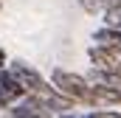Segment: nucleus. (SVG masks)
Instances as JSON below:
<instances>
[{"label": "nucleus", "mask_w": 121, "mask_h": 118, "mask_svg": "<svg viewBox=\"0 0 121 118\" xmlns=\"http://www.w3.org/2000/svg\"><path fill=\"white\" fill-rule=\"evenodd\" d=\"M51 84L59 90L62 96L73 98L76 104H87V96H90V79L87 76L65 70V67H54L51 70Z\"/></svg>", "instance_id": "nucleus-1"}, {"label": "nucleus", "mask_w": 121, "mask_h": 118, "mask_svg": "<svg viewBox=\"0 0 121 118\" xmlns=\"http://www.w3.org/2000/svg\"><path fill=\"white\" fill-rule=\"evenodd\" d=\"M9 70H11V76L26 87V93L45 96V93H51V90H54V84H48V82L39 76V70H34V67L26 65V62H14V65H9Z\"/></svg>", "instance_id": "nucleus-2"}, {"label": "nucleus", "mask_w": 121, "mask_h": 118, "mask_svg": "<svg viewBox=\"0 0 121 118\" xmlns=\"http://www.w3.org/2000/svg\"><path fill=\"white\" fill-rule=\"evenodd\" d=\"M93 67H104V70H121V45H90L87 48Z\"/></svg>", "instance_id": "nucleus-3"}, {"label": "nucleus", "mask_w": 121, "mask_h": 118, "mask_svg": "<svg viewBox=\"0 0 121 118\" xmlns=\"http://www.w3.org/2000/svg\"><path fill=\"white\" fill-rule=\"evenodd\" d=\"M87 104L90 107H116V104H121V90L110 87V84H96V82H90Z\"/></svg>", "instance_id": "nucleus-4"}, {"label": "nucleus", "mask_w": 121, "mask_h": 118, "mask_svg": "<svg viewBox=\"0 0 121 118\" xmlns=\"http://www.w3.org/2000/svg\"><path fill=\"white\" fill-rule=\"evenodd\" d=\"M87 79L96 84H110V87L121 90V70H104V67H90Z\"/></svg>", "instance_id": "nucleus-5"}, {"label": "nucleus", "mask_w": 121, "mask_h": 118, "mask_svg": "<svg viewBox=\"0 0 121 118\" xmlns=\"http://www.w3.org/2000/svg\"><path fill=\"white\" fill-rule=\"evenodd\" d=\"M93 42H99V45H121V28L104 25V28L93 31Z\"/></svg>", "instance_id": "nucleus-6"}, {"label": "nucleus", "mask_w": 121, "mask_h": 118, "mask_svg": "<svg viewBox=\"0 0 121 118\" xmlns=\"http://www.w3.org/2000/svg\"><path fill=\"white\" fill-rule=\"evenodd\" d=\"M101 14H104V25L121 28V3H113V6H107Z\"/></svg>", "instance_id": "nucleus-7"}, {"label": "nucleus", "mask_w": 121, "mask_h": 118, "mask_svg": "<svg viewBox=\"0 0 121 118\" xmlns=\"http://www.w3.org/2000/svg\"><path fill=\"white\" fill-rule=\"evenodd\" d=\"M85 118H121V113H116V110H93V113H87Z\"/></svg>", "instance_id": "nucleus-8"}, {"label": "nucleus", "mask_w": 121, "mask_h": 118, "mask_svg": "<svg viewBox=\"0 0 121 118\" xmlns=\"http://www.w3.org/2000/svg\"><path fill=\"white\" fill-rule=\"evenodd\" d=\"M0 67H6V51L0 48Z\"/></svg>", "instance_id": "nucleus-9"}]
</instances>
